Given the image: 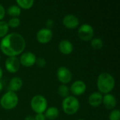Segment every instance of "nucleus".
<instances>
[{
    "mask_svg": "<svg viewBox=\"0 0 120 120\" xmlns=\"http://www.w3.org/2000/svg\"><path fill=\"white\" fill-rule=\"evenodd\" d=\"M18 103V98L15 92L8 91L1 97L0 104L6 110H12L15 108Z\"/></svg>",
    "mask_w": 120,
    "mask_h": 120,
    "instance_id": "obj_4",
    "label": "nucleus"
},
{
    "mask_svg": "<svg viewBox=\"0 0 120 120\" xmlns=\"http://www.w3.org/2000/svg\"><path fill=\"white\" fill-rule=\"evenodd\" d=\"M6 70L11 73L17 72L20 68V61L16 57H8L5 62Z\"/></svg>",
    "mask_w": 120,
    "mask_h": 120,
    "instance_id": "obj_10",
    "label": "nucleus"
},
{
    "mask_svg": "<svg viewBox=\"0 0 120 120\" xmlns=\"http://www.w3.org/2000/svg\"><path fill=\"white\" fill-rule=\"evenodd\" d=\"M2 88H3V86H2V83L0 82V91L2 90Z\"/></svg>",
    "mask_w": 120,
    "mask_h": 120,
    "instance_id": "obj_31",
    "label": "nucleus"
},
{
    "mask_svg": "<svg viewBox=\"0 0 120 120\" xmlns=\"http://www.w3.org/2000/svg\"><path fill=\"white\" fill-rule=\"evenodd\" d=\"M45 117L49 120H56L59 115V110L56 107H50L45 111Z\"/></svg>",
    "mask_w": 120,
    "mask_h": 120,
    "instance_id": "obj_17",
    "label": "nucleus"
},
{
    "mask_svg": "<svg viewBox=\"0 0 120 120\" xmlns=\"http://www.w3.org/2000/svg\"><path fill=\"white\" fill-rule=\"evenodd\" d=\"M53 37V32L51 29L43 28L39 30L37 33V39L41 44L49 42Z\"/></svg>",
    "mask_w": 120,
    "mask_h": 120,
    "instance_id": "obj_8",
    "label": "nucleus"
},
{
    "mask_svg": "<svg viewBox=\"0 0 120 120\" xmlns=\"http://www.w3.org/2000/svg\"><path fill=\"white\" fill-rule=\"evenodd\" d=\"M82 120V119H81V120Z\"/></svg>",
    "mask_w": 120,
    "mask_h": 120,
    "instance_id": "obj_32",
    "label": "nucleus"
},
{
    "mask_svg": "<svg viewBox=\"0 0 120 120\" xmlns=\"http://www.w3.org/2000/svg\"><path fill=\"white\" fill-rule=\"evenodd\" d=\"M53 24H54V22H53V21L52 20H51V19L47 20V21L46 22V25L47 27V29H49V28L52 27L53 26Z\"/></svg>",
    "mask_w": 120,
    "mask_h": 120,
    "instance_id": "obj_28",
    "label": "nucleus"
},
{
    "mask_svg": "<svg viewBox=\"0 0 120 120\" xmlns=\"http://www.w3.org/2000/svg\"><path fill=\"white\" fill-rule=\"evenodd\" d=\"M47 101L41 95L34 96L31 101V108L37 114L43 113L47 109Z\"/></svg>",
    "mask_w": 120,
    "mask_h": 120,
    "instance_id": "obj_5",
    "label": "nucleus"
},
{
    "mask_svg": "<svg viewBox=\"0 0 120 120\" xmlns=\"http://www.w3.org/2000/svg\"><path fill=\"white\" fill-rule=\"evenodd\" d=\"M57 78L60 82L63 84L69 83L72 80V73L69 69L65 67H60L57 70Z\"/></svg>",
    "mask_w": 120,
    "mask_h": 120,
    "instance_id": "obj_7",
    "label": "nucleus"
},
{
    "mask_svg": "<svg viewBox=\"0 0 120 120\" xmlns=\"http://www.w3.org/2000/svg\"><path fill=\"white\" fill-rule=\"evenodd\" d=\"M110 120H120V113L119 110H112L110 115H109Z\"/></svg>",
    "mask_w": 120,
    "mask_h": 120,
    "instance_id": "obj_24",
    "label": "nucleus"
},
{
    "mask_svg": "<svg viewBox=\"0 0 120 120\" xmlns=\"http://www.w3.org/2000/svg\"><path fill=\"white\" fill-rule=\"evenodd\" d=\"M16 3L18 6L23 9H29L32 7L34 1L33 0H17Z\"/></svg>",
    "mask_w": 120,
    "mask_h": 120,
    "instance_id": "obj_19",
    "label": "nucleus"
},
{
    "mask_svg": "<svg viewBox=\"0 0 120 120\" xmlns=\"http://www.w3.org/2000/svg\"><path fill=\"white\" fill-rule=\"evenodd\" d=\"M37 63V65L39 68H44L46 65V60L43 58H39L37 60H36V63Z\"/></svg>",
    "mask_w": 120,
    "mask_h": 120,
    "instance_id": "obj_25",
    "label": "nucleus"
},
{
    "mask_svg": "<svg viewBox=\"0 0 120 120\" xmlns=\"http://www.w3.org/2000/svg\"><path fill=\"white\" fill-rule=\"evenodd\" d=\"M0 60H1V56H0Z\"/></svg>",
    "mask_w": 120,
    "mask_h": 120,
    "instance_id": "obj_33",
    "label": "nucleus"
},
{
    "mask_svg": "<svg viewBox=\"0 0 120 120\" xmlns=\"http://www.w3.org/2000/svg\"><path fill=\"white\" fill-rule=\"evenodd\" d=\"M8 26L12 28L18 27L20 24V20L18 18H12L8 22Z\"/></svg>",
    "mask_w": 120,
    "mask_h": 120,
    "instance_id": "obj_23",
    "label": "nucleus"
},
{
    "mask_svg": "<svg viewBox=\"0 0 120 120\" xmlns=\"http://www.w3.org/2000/svg\"><path fill=\"white\" fill-rule=\"evenodd\" d=\"M58 49L64 55H69L73 51V45L72 44L66 39L62 40L58 45Z\"/></svg>",
    "mask_w": 120,
    "mask_h": 120,
    "instance_id": "obj_14",
    "label": "nucleus"
},
{
    "mask_svg": "<svg viewBox=\"0 0 120 120\" xmlns=\"http://www.w3.org/2000/svg\"><path fill=\"white\" fill-rule=\"evenodd\" d=\"M34 120H46V117L43 113H39L35 115Z\"/></svg>",
    "mask_w": 120,
    "mask_h": 120,
    "instance_id": "obj_27",
    "label": "nucleus"
},
{
    "mask_svg": "<svg viewBox=\"0 0 120 120\" xmlns=\"http://www.w3.org/2000/svg\"><path fill=\"white\" fill-rule=\"evenodd\" d=\"M25 40L18 33H11L5 36L0 42V49L4 54L9 57H15L25 49Z\"/></svg>",
    "mask_w": 120,
    "mask_h": 120,
    "instance_id": "obj_1",
    "label": "nucleus"
},
{
    "mask_svg": "<svg viewBox=\"0 0 120 120\" xmlns=\"http://www.w3.org/2000/svg\"><path fill=\"white\" fill-rule=\"evenodd\" d=\"M25 120H34V117H33L32 116H27L25 117Z\"/></svg>",
    "mask_w": 120,
    "mask_h": 120,
    "instance_id": "obj_29",
    "label": "nucleus"
},
{
    "mask_svg": "<svg viewBox=\"0 0 120 120\" xmlns=\"http://www.w3.org/2000/svg\"><path fill=\"white\" fill-rule=\"evenodd\" d=\"M6 12L10 16H11L13 18H17L18 16H19L20 15L21 10L18 6L13 5V6H11L10 7L8 8Z\"/></svg>",
    "mask_w": 120,
    "mask_h": 120,
    "instance_id": "obj_18",
    "label": "nucleus"
},
{
    "mask_svg": "<svg viewBox=\"0 0 120 120\" xmlns=\"http://www.w3.org/2000/svg\"><path fill=\"white\" fill-rule=\"evenodd\" d=\"M94 31L91 25L89 24H84L81 25L78 30V36L82 41H88L92 39Z\"/></svg>",
    "mask_w": 120,
    "mask_h": 120,
    "instance_id": "obj_6",
    "label": "nucleus"
},
{
    "mask_svg": "<svg viewBox=\"0 0 120 120\" xmlns=\"http://www.w3.org/2000/svg\"><path fill=\"white\" fill-rule=\"evenodd\" d=\"M58 94H59L61 97L65 98H67V97L69 96V94H70V89H69V88H68L66 85L62 84V85H60V86L58 87Z\"/></svg>",
    "mask_w": 120,
    "mask_h": 120,
    "instance_id": "obj_20",
    "label": "nucleus"
},
{
    "mask_svg": "<svg viewBox=\"0 0 120 120\" xmlns=\"http://www.w3.org/2000/svg\"><path fill=\"white\" fill-rule=\"evenodd\" d=\"M62 108L64 112L68 115H72L77 112L79 109V102L75 96H69L63 99Z\"/></svg>",
    "mask_w": 120,
    "mask_h": 120,
    "instance_id": "obj_3",
    "label": "nucleus"
},
{
    "mask_svg": "<svg viewBox=\"0 0 120 120\" xmlns=\"http://www.w3.org/2000/svg\"><path fill=\"white\" fill-rule=\"evenodd\" d=\"M36 56L33 53L25 52L24 53L20 58V64L25 67H31L34 65L36 63Z\"/></svg>",
    "mask_w": 120,
    "mask_h": 120,
    "instance_id": "obj_9",
    "label": "nucleus"
},
{
    "mask_svg": "<svg viewBox=\"0 0 120 120\" xmlns=\"http://www.w3.org/2000/svg\"><path fill=\"white\" fill-rule=\"evenodd\" d=\"M63 25L67 27L68 29H75L77 28L79 25V20L77 16L75 15L69 14L64 17L63 20Z\"/></svg>",
    "mask_w": 120,
    "mask_h": 120,
    "instance_id": "obj_11",
    "label": "nucleus"
},
{
    "mask_svg": "<svg viewBox=\"0 0 120 120\" xmlns=\"http://www.w3.org/2000/svg\"><path fill=\"white\" fill-rule=\"evenodd\" d=\"M2 76H3V71H2V69L0 68V79H1Z\"/></svg>",
    "mask_w": 120,
    "mask_h": 120,
    "instance_id": "obj_30",
    "label": "nucleus"
},
{
    "mask_svg": "<svg viewBox=\"0 0 120 120\" xmlns=\"http://www.w3.org/2000/svg\"><path fill=\"white\" fill-rule=\"evenodd\" d=\"M22 86V81L20 77H15L11 79V80L9 82L8 85V89L9 91L15 92L20 89V88Z\"/></svg>",
    "mask_w": 120,
    "mask_h": 120,
    "instance_id": "obj_16",
    "label": "nucleus"
},
{
    "mask_svg": "<svg viewBox=\"0 0 120 120\" xmlns=\"http://www.w3.org/2000/svg\"><path fill=\"white\" fill-rule=\"evenodd\" d=\"M88 101L91 106L98 107L102 103L103 95L100 92H94L89 96Z\"/></svg>",
    "mask_w": 120,
    "mask_h": 120,
    "instance_id": "obj_15",
    "label": "nucleus"
},
{
    "mask_svg": "<svg viewBox=\"0 0 120 120\" xmlns=\"http://www.w3.org/2000/svg\"><path fill=\"white\" fill-rule=\"evenodd\" d=\"M115 85V79L108 72H103L99 75L97 79V87L101 94H109L113 90Z\"/></svg>",
    "mask_w": 120,
    "mask_h": 120,
    "instance_id": "obj_2",
    "label": "nucleus"
},
{
    "mask_svg": "<svg viewBox=\"0 0 120 120\" xmlns=\"http://www.w3.org/2000/svg\"><path fill=\"white\" fill-rule=\"evenodd\" d=\"M91 45L94 49L99 50L103 48V42L101 38H94V39H92L91 41Z\"/></svg>",
    "mask_w": 120,
    "mask_h": 120,
    "instance_id": "obj_21",
    "label": "nucleus"
},
{
    "mask_svg": "<svg viewBox=\"0 0 120 120\" xmlns=\"http://www.w3.org/2000/svg\"><path fill=\"white\" fill-rule=\"evenodd\" d=\"M102 103H103L104 106L108 110L114 109L117 105V101L115 97L110 94H105L104 96H103Z\"/></svg>",
    "mask_w": 120,
    "mask_h": 120,
    "instance_id": "obj_13",
    "label": "nucleus"
},
{
    "mask_svg": "<svg viewBox=\"0 0 120 120\" xmlns=\"http://www.w3.org/2000/svg\"><path fill=\"white\" fill-rule=\"evenodd\" d=\"M5 13H6V11H5L4 6L0 4V21L4 18Z\"/></svg>",
    "mask_w": 120,
    "mask_h": 120,
    "instance_id": "obj_26",
    "label": "nucleus"
},
{
    "mask_svg": "<svg viewBox=\"0 0 120 120\" xmlns=\"http://www.w3.org/2000/svg\"><path fill=\"white\" fill-rule=\"evenodd\" d=\"M8 31V26L6 22L1 20L0 21V38H4L7 35Z\"/></svg>",
    "mask_w": 120,
    "mask_h": 120,
    "instance_id": "obj_22",
    "label": "nucleus"
},
{
    "mask_svg": "<svg viewBox=\"0 0 120 120\" xmlns=\"http://www.w3.org/2000/svg\"><path fill=\"white\" fill-rule=\"evenodd\" d=\"M86 89V86L85 83L82 81L77 80L70 87V91L72 94L75 96H81L82 95Z\"/></svg>",
    "mask_w": 120,
    "mask_h": 120,
    "instance_id": "obj_12",
    "label": "nucleus"
}]
</instances>
